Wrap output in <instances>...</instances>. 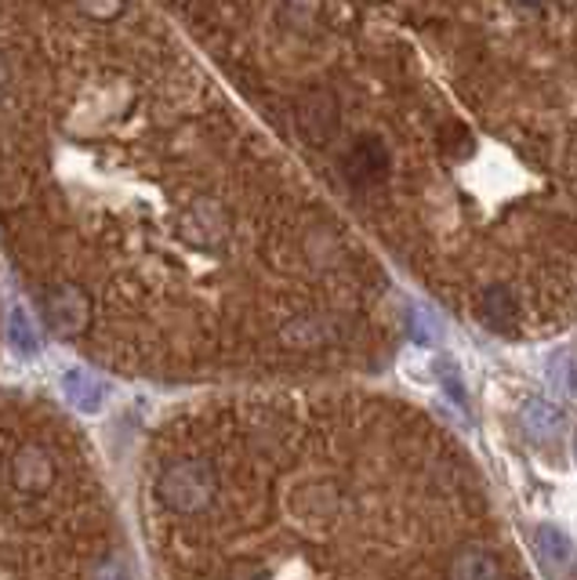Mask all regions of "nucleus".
I'll use <instances>...</instances> for the list:
<instances>
[{
  "mask_svg": "<svg viewBox=\"0 0 577 580\" xmlns=\"http://www.w3.org/2000/svg\"><path fill=\"white\" fill-rule=\"evenodd\" d=\"M574 453H577V439H574Z\"/></svg>",
  "mask_w": 577,
  "mask_h": 580,
  "instance_id": "obj_6",
  "label": "nucleus"
},
{
  "mask_svg": "<svg viewBox=\"0 0 577 580\" xmlns=\"http://www.w3.org/2000/svg\"><path fill=\"white\" fill-rule=\"evenodd\" d=\"M62 389H66V400L73 406H81V411H98L102 400H106V384H102L95 374H84V370L66 374Z\"/></svg>",
  "mask_w": 577,
  "mask_h": 580,
  "instance_id": "obj_2",
  "label": "nucleus"
},
{
  "mask_svg": "<svg viewBox=\"0 0 577 580\" xmlns=\"http://www.w3.org/2000/svg\"><path fill=\"white\" fill-rule=\"evenodd\" d=\"M327 197L461 320H577V4H175Z\"/></svg>",
  "mask_w": 577,
  "mask_h": 580,
  "instance_id": "obj_1",
  "label": "nucleus"
},
{
  "mask_svg": "<svg viewBox=\"0 0 577 580\" xmlns=\"http://www.w3.org/2000/svg\"><path fill=\"white\" fill-rule=\"evenodd\" d=\"M436 323L433 316L422 312V309H411V338L417 341V345H428V341H436Z\"/></svg>",
  "mask_w": 577,
  "mask_h": 580,
  "instance_id": "obj_5",
  "label": "nucleus"
},
{
  "mask_svg": "<svg viewBox=\"0 0 577 580\" xmlns=\"http://www.w3.org/2000/svg\"><path fill=\"white\" fill-rule=\"evenodd\" d=\"M523 428L534 439H552V436H560L563 414L552 403H545V400H527L523 403Z\"/></svg>",
  "mask_w": 577,
  "mask_h": 580,
  "instance_id": "obj_3",
  "label": "nucleus"
},
{
  "mask_svg": "<svg viewBox=\"0 0 577 580\" xmlns=\"http://www.w3.org/2000/svg\"><path fill=\"white\" fill-rule=\"evenodd\" d=\"M8 327H11V341L22 348V352H37V334H33V323L26 320V312H11V320H8Z\"/></svg>",
  "mask_w": 577,
  "mask_h": 580,
  "instance_id": "obj_4",
  "label": "nucleus"
}]
</instances>
